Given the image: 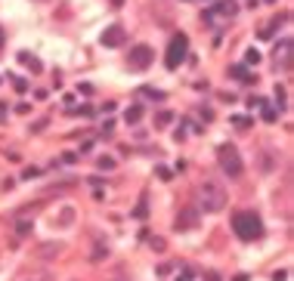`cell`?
Masks as SVG:
<instances>
[{
	"instance_id": "26",
	"label": "cell",
	"mask_w": 294,
	"mask_h": 281,
	"mask_svg": "<svg viewBox=\"0 0 294 281\" xmlns=\"http://www.w3.org/2000/svg\"><path fill=\"white\" fill-rule=\"evenodd\" d=\"M155 173L161 176V180H171V170H167V167H155Z\"/></svg>"
},
{
	"instance_id": "30",
	"label": "cell",
	"mask_w": 294,
	"mask_h": 281,
	"mask_svg": "<svg viewBox=\"0 0 294 281\" xmlns=\"http://www.w3.org/2000/svg\"><path fill=\"white\" fill-rule=\"evenodd\" d=\"M205 281H220V275H217V272H208V275H205Z\"/></svg>"
},
{
	"instance_id": "15",
	"label": "cell",
	"mask_w": 294,
	"mask_h": 281,
	"mask_svg": "<svg viewBox=\"0 0 294 281\" xmlns=\"http://www.w3.org/2000/svg\"><path fill=\"white\" fill-rule=\"evenodd\" d=\"M139 93H142V96H149V99H155V102L164 99V93H161V90H152V87H142Z\"/></svg>"
},
{
	"instance_id": "16",
	"label": "cell",
	"mask_w": 294,
	"mask_h": 281,
	"mask_svg": "<svg viewBox=\"0 0 294 281\" xmlns=\"http://www.w3.org/2000/svg\"><path fill=\"white\" fill-rule=\"evenodd\" d=\"M171 121H173L171 112H158V115H155V127H164V124H171Z\"/></svg>"
},
{
	"instance_id": "10",
	"label": "cell",
	"mask_w": 294,
	"mask_h": 281,
	"mask_svg": "<svg viewBox=\"0 0 294 281\" xmlns=\"http://www.w3.org/2000/svg\"><path fill=\"white\" fill-rule=\"evenodd\" d=\"M19 62H22L25 68H31V74H40V71H44L40 59H37V56H31V53H19Z\"/></svg>"
},
{
	"instance_id": "4",
	"label": "cell",
	"mask_w": 294,
	"mask_h": 281,
	"mask_svg": "<svg viewBox=\"0 0 294 281\" xmlns=\"http://www.w3.org/2000/svg\"><path fill=\"white\" fill-rule=\"evenodd\" d=\"M186 56H189V34H183V31H176L173 37H171V44H167V56H164V65L171 68V71H176L183 62H186Z\"/></svg>"
},
{
	"instance_id": "17",
	"label": "cell",
	"mask_w": 294,
	"mask_h": 281,
	"mask_svg": "<svg viewBox=\"0 0 294 281\" xmlns=\"http://www.w3.org/2000/svg\"><path fill=\"white\" fill-rule=\"evenodd\" d=\"M13 87H16V93H28V87H31V83L25 81V78H16V81H13Z\"/></svg>"
},
{
	"instance_id": "32",
	"label": "cell",
	"mask_w": 294,
	"mask_h": 281,
	"mask_svg": "<svg viewBox=\"0 0 294 281\" xmlns=\"http://www.w3.org/2000/svg\"><path fill=\"white\" fill-rule=\"evenodd\" d=\"M108 3H112V6H124V0H108Z\"/></svg>"
},
{
	"instance_id": "12",
	"label": "cell",
	"mask_w": 294,
	"mask_h": 281,
	"mask_svg": "<svg viewBox=\"0 0 294 281\" xmlns=\"http://www.w3.org/2000/svg\"><path fill=\"white\" fill-rule=\"evenodd\" d=\"M260 108H263L260 115H263V121H266V124H276V121H279V115H282V112H279L276 105H270V102H263Z\"/></svg>"
},
{
	"instance_id": "23",
	"label": "cell",
	"mask_w": 294,
	"mask_h": 281,
	"mask_svg": "<svg viewBox=\"0 0 294 281\" xmlns=\"http://www.w3.org/2000/svg\"><path fill=\"white\" fill-rule=\"evenodd\" d=\"M273 281H288V269H279V272H273Z\"/></svg>"
},
{
	"instance_id": "1",
	"label": "cell",
	"mask_w": 294,
	"mask_h": 281,
	"mask_svg": "<svg viewBox=\"0 0 294 281\" xmlns=\"http://www.w3.org/2000/svg\"><path fill=\"white\" fill-rule=\"evenodd\" d=\"M195 210L201 214H220V210L226 207V201H229V195H226V189L220 182H214V180H205V182H198V189H195Z\"/></svg>"
},
{
	"instance_id": "6",
	"label": "cell",
	"mask_w": 294,
	"mask_h": 281,
	"mask_svg": "<svg viewBox=\"0 0 294 281\" xmlns=\"http://www.w3.org/2000/svg\"><path fill=\"white\" fill-rule=\"evenodd\" d=\"M276 68H282V71H291V59H294V44H291V37H282L279 44H276Z\"/></svg>"
},
{
	"instance_id": "19",
	"label": "cell",
	"mask_w": 294,
	"mask_h": 281,
	"mask_svg": "<svg viewBox=\"0 0 294 281\" xmlns=\"http://www.w3.org/2000/svg\"><path fill=\"white\" fill-rule=\"evenodd\" d=\"M245 62H248V65H257V62H260V53H257V50H248V53H245Z\"/></svg>"
},
{
	"instance_id": "18",
	"label": "cell",
	"mask_w": 294,
	"mask_h": 281,
	"mask_svg": "<svg viewBox=\"0 0 294 281\" xmlns=\"http://www.w3.org/2000/svg\"><path fill=\"white\" fill-rule=\"evenodd\" d=\"M99 170H115V158H99Z\"/></svg>"
},
{
	"instance_id": "5",
	"label": "cell",
	"mask_w": 294,
	"mask_h": 281,
	"mask_svg": "<svg viewBox=\"0 0 294 281\" xmlns=\"http://www.w3.org/2000/svg\"><path fill=\"white\" fill-rule=\"evenodd\" d=\"M152 62H155V50L149 44H137L130 50V56H127V68L130 71H146Z\"/></svg>"
},
{
	"instance_id": "11",
	"label": "cell",
	"mask_w": 294,
	"mask_h": 281,
	"mask_svg": "<svg viewBox=\"0 0 294 281\" xmlns=\"http://www.w3.org/2000/svg\"><path fill=\"white\" fill-rule=\"evenodd\" d=\"M124 121H127V124H139L142 121V105H139V102H133L127 112H124Z\"/></svg>"
},
{
	"instance_id": "34",
	"label": "cell",
	"mask_w": 294,
	"mask_h": 281,
	"mask_svg": "<svg viewBox=\"0 0 294 281\" xmlns=\"http://www.w3.org/2000/svg\"><path fill=\"white\" fill-rule=\"evenodd\" d=\"M3 40H6V37H3V28H0V47H3Z\"/></svg>"
},
{
	"instance_id": "21",
	"label": "cell",
	"mask_w": 294,
	"mask_h": 281,
	"mask_svg": "<svg viewBox=\"0 0 294 281\" xmlns=\"http://www.w3.org/2000/svg\"><path fill=\"white\" fill-rule=\"evenodd\" d=\"M50 121H47V117H44V121H35V124H31V130L28 133H40V130H44V127H47Z\"/></svg>"
},
{
	"instance_id": "2",
	"label": "cell",
	"mask_w": 294,
	"mask_h": 281,
	"mask_svg": "<svg viewBox=\"0 0 294 281\" xmlns=\"http://www.w3.org/2000/svg\"><path fill=\"white\" fill-rule=\"evenodd\" d=\"M232 232L242 238V241H260L263 238V223L254 210H239L232 216Z\"/></svg>"
},
{
	"instance_id": "28",
	"label": "cell",
	"mask_w": 294,
	"mask_h": 281,
	"mask_svg": "<svg viewBox=\"0 0 294 281\" xmlns=\"http://www.w3.org/2000/svg\"><path fill=\"white\" fill-rule=\"evenodd\" d=\"M232 124H235V127H251L248 117H232Z\"/></svg>"
},
{
	"instance_id": "24",
	"label": "cell",
	"mask_w": 294,
	"mask_h": 281,
	"mask_svg": "<svg viewBox=\"0 0 294 281\" xmlns=\"http://www.w3.org/2000/svg\"><path fill=\"white\" fill-rule=\"evenodd\" d=\"M37 173H40L37 167H25V170H22V176H25V180H31V176H37Z\"/></svg>"
},
{
	"instance_id": "13",
	"label": "cell",
	"mask_w": 294,
	"mask_h": 281,
	"mask_svg": "<svg viewBox=\"0 0 294 281\" xmlns=\"http://www.w3.org/2000/svg\"><path fill=\"white\" fill-rule=\"evenodd\" d=\"M69 115H81V117H93V115H96V108L90 105V102H81L78 108H69Z\"/></svg>"
},
{
	"instance_id": "22",
	"label": "cell",
	"mask_w": 294,
	"mask_h": 281,
	"mask_svg": "<svg viewBox=\"0 0 294 281\" xmlns=\"http://www.w3.org/2000/svg\"><path fill=\"white\" fill-rule=\"evenodd\" d=\"M276 102H279V112L285 108V90L282 87H276Z\"/></svg>"
},
{
	"instance_id": "9",
	"label": "cell",
	"mask_w": 294,
	"mask_h": 281,
	"mask_svg": "<svg viewBox=\"0 0 294 281\" xmlns=\"http://www.w3.org/2000/svg\"><path fill=\"white\" fill-rule=\"evenodd\" d=\"M195 226H198V210L195 207H186L180 216H176V229H180V232L183 229H195Z\"/></svg>"
},
{
	"instance_id": "20",
	"label": "cell",
	"mask_w": 294,
	"mask_h": 281,
	"mask_svg": "<svg viewBox=\"0 0 294 281\" xmlns=\"http://www.w3.org/2000/svg\"><path fill=\"white\" fill-rule=\"evenodd\" d=\"M16 229H19V232H16V235H19V238H25V235L31 232V223H28V219H22V223L16 226Z\"/></svg>"
},
{
	"instance_id": "7",
	"label": "cell",
	"mask_w": 294,
	"mask_h": 281,
	"mask_svg": "<svg viewBox=\"0 0 294 281\" xmlns=\"http://www.w3.org/2000/svg\"><path fill=\"white\" fill-rule=\"evenodd\" d=\"M235 13H239V3H235V0H217L211 10H205V22H214V16H220V19H232Z\"/></svg>"
},
{
	"instance_id": "14",
	"label": "cell",
	"mask_w": 294,
	"mask_h": 281,
	"mask_svg": "<svg viewBox=\"0 0 294 281\" xmlns=\"http://www.w3.org/2000/svg\"><path fill=\"white\" fill-rule=\"evenodd\" d=\"M229 74H232V78H242L245 83H254V78H251V74H248L242 65H232V68H229Z\"/></svg>"
},
{
	"instance_id": "8",
	"label": "cell",
	"mask_w": 294,
	"mask_h": 281,
	"mask_svg": "<svg viewBox=\"0 0 294 281\" xmlns=\"http://www.w3.org/2000/svg\"><path fill=\"white\" fill-rule=\"evenodd\" d=\"M124 40H127V31H124L121 25H108V28L103 31V37H99V44L115 50V47H124Z\"/></svg>"
},
{
	"instance_id": "25",
	"label": "cell",
	"mask_w": 294,
	"mask_h": 281,
	"mask_svg": "<svg viewBox=\"0 0 294 281\" xmlns=\"http://www.w3.org/2000/svg\"><path fill=\"white\" fill-rule=\"evenodd\" d=\"M78 90L84 93V96H90V93H93V83H78Z\"/></svg>"
},
{
	"instance_id": "27",
	"label": "cell",
	"mask_w": 294,
	"mask_h": 281,
	"mask_svg": "<svg viewBox=\"0 0 294 281\" xmlns=\"http://www.w3.org/2000/svg\"><path fill=\"white\" fill-rule=\"evenodd\" d=\"M62 161H65V164H74V161H78V155H74V151H65Z\"/></svg>"
},
{
	"instance_id": "3",
	"label": "cell",
	"mask_w": 294,
	"mask_h": 281,
	"mask_svg": "<svg viewBox=\"0 0 294 281\" xmlns=\"http://www.w3.org/2000/svg\"><path fill=\"white\" fill-rule=\"evenodd\" d=\"M217 164H220V170H223L226 176H232V180H239L242 170H245L242 155H239V149H235L232 142H223V146L217 149Z\"/></svg>"
},
{
	"instance_id": "33",
	"label": "cell",
	"mask_w": 294,
	"mask_h": 281,
	"mask_svg": "<svg viewBox=\"0 0 294 281\" xmlns=\"http://www.w3.org/2000/svg\"><path fill=\"white\" fill-rule=\"evenodd\" d=\"M232 281H248V275H235V278H232Z\"/></svg>"
},
{
	"instance_id": "31",
	"label": "cell",
	"mask_w": 294,
	"mask_h": 281,
	"mask_svg": "<svg viewBox=\"0 0 294 281\" xmlns=\"http://www.w3.org/2000/svg\"><path fill=\"white\" fill-rule=\"evenodd\" d=\"M3 108H6V105H3V102H0V121H3V117H6V112H3Z\"/></svg>"
},
{
	"instance_id": "29",
	"label": "cell",
	"mask_w": 294,
	"mask_h": 281,
	"mask_svg": "<svg viewBox=\"0 0 294 281\" xmlns=\"http://www.w3.org/2000/svg\"><path fill=\"white\" fill-rule=\"evenodd\" d=\"M176 281H192V269H186L183 275H176Z\"/></svg>"
}]
</instances>
